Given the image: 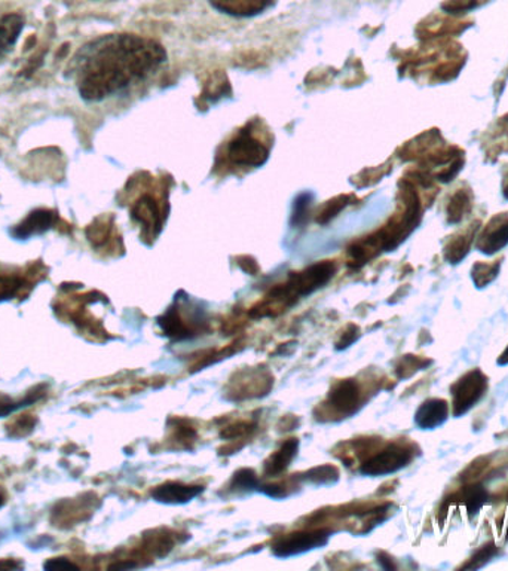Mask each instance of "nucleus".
Returning a JSON list of instances; mask_svg holds the SVG:
<instances>
[{
    "label": "nucleus",
    "mask_w": 508,
    "mask_h": 571,
    "mask_svg": "<svg viewBox=\"0 0 508 571\" xmlns=\"http://www.w3.org/2000/svg\"><path fill=\"white\" fill-rule=\"evenodd\" d=\"M497 554V548H495L494 545L489 546H483L481 550H477V554L474 555L473 558H471V561L469 564L464 566L465 570H476L481 569V567L485 566L487 561L491 560V558L494 557V555Z\"/></svg>",
    "instance_id": "nucleus-19"
},
{
    "label": "nucleus",
    "mask_w": 508,
    "mask_h": 571,
    "mask_svg": "<svg viewBox=\"0 0 508 571\" xmlns=\"http://www.w3.org/2000/svg\"><path fill=\"white\" fill-rule=\"evenodd\" d=\"M45 569L48 570H64V569H76L75 566L72 564V562L65 561L64 558H60V560H51L48 561L47 564H45Z\"/></svg>",
    "instance_id": "nucleus-22"
},
{
    "label": "nucleus",
    "mask_w": 508,
    "mask_h": 571,
    "mask_svg": "<svg viewBox=\"0 0 508 571\" xmlns=\"http://www.w3.org/2000/svg\"><path fill=\"white\" fill-rule=\"evenodd\" d=\"M508 244V215L497 216L493 219V222L489 223V227H486L485 234L479 240L477 248L479 251L486 253V255H494L498 251H501L503 247H506Z\"/></svg>",
    "instance_id": "nucleus-7"
},
{
    "label": "nucleus",
    "mask_w": 508,
    "mask_h": 571,
    "mask_svg": "<svg viewBox=\"0 0 508 571\" xmlns=\"http://www.w3.org/2000/svg\"><path fill=\"white\" fill-rule=\"evenodd\" d=\"M273 2L274 0H210L217 11L235 17H252L261 14Z\"/></svg>",
    "instance_id": "nucleus-11"
},
{
    "label": "nucleus",
    "mask_w": 508,
    "mask_h": 571,
    "mask_svg": "<svg viewBox=\"0 0 508 571\" xmlns=\"http://www.w3.org/2000/svg\"><path fill=\"white\" fill-rule=\"evenodd\" d=\"M24 284H26V279L19 275H11V272L0 275V300L14 296L16 292L22 291Z\"/></svg>",
    "instance_id": "nucleus-16"
},
{
    "label": "nucleus",
    "mask_w": 508,
    "mask_h": 571,
    "mask_svg": "<svg viewBox=\"0 0 508 571\" xmlns=\"http://www.w3.org/2000/svg\"><path fill=\"white\" fill-rule=\"evenodd\" d=\"M411 451L403 447L392 446L372 457L368 462L363 464L360 472L367 476H384L395 473L411 462Z\"/></svg>",
    "instance_id": "nucleus-5"
},
{
    "label": "nucleus",
    "mask_w": 508,
    "mask_h": 571,
    "mask_svg": "<svg viewBox=\"0 0 508 571\" xmlns=\"http://www.w3.org/2000/svg\"><path fill=\"white\" fill-rule=\"evenodd\" d=\"M0 503H2V501H0Z\"/></svg>",
    "instance_id": "nucleus-25"
},
{
    "label": "nucleus",
    "mask_w": 508,
    "mask_h": 571,
    "mask_svg": "<svg viewBox=\"0 0 508 571\" xmlns=\"http://www.w3.org/2000/svg\"><path fill=\"white\" fill-rule=\"evenodd\" d=\"M155 40L135 35H106L84 45L71 64L82 99L101 101L145 80L166 61Z\"/></svg>",
    "instance_id": "nucleus-1"
},
{
    "label": "nucleus",
    "mask_w": 508,
    "mask_h": 571,
    "mask_svg": "<svg viewBox=\"0 0 508 571\" xmlns=\"http://www.w3.org/2000/svg\"><path fill=\"white\" fill-rule=\"evenodd\" d=\"M228 157L233 165L257 167L268 158V149L253 134L244 132L229 143Z\"/></svg>",
    "instance_id": "nucleus-4"
},
{
    "label": "nucleus",
    "mask_w": 508,
    "mask_h": 571,
    "mask_svg": "<svg viewBox=\"0 0 508 571\" xmlns=\"http://www.w3.org/2000/svg\"><path fill=\"white\" fill-rule=\"evenodd\" d=\"M449 406L444 399H430L422 403L416 412V424L421 428H434L442 426L448 418Z\"/></svg>",
    "instance_id": "nucleus-12"
},
{
    "label": "nucleus",
    "mask_w": 508,
    "mask_h": 571,
    "mask_svg": "<svg viewBox=\"0 0 508 571\" xmlns=\"http://www.w3.org/2000/svg\"><path fill=\"white\" fill-rule=\"evenodd\" d=\"M204 491L199 485H184L179 483H168L161 485L152 493L154 499L161 501V503L180 505L188 503L195 497H198Z\"/></svg>",
    "instance_id": "nucleus-8"
},
{
    "label": "nucleus",
    "mask_w": 508,
    "mask_h": 571,
    "mask_svg": "<svg viewBox=\"0 0 508 571\" xmlns=\"http://www.w3.org/2000/svg\"><path fill=\"white\" fill-rule=\"evenodd\" d=\"M257 478L256 473L244 469L235 473V478H233L232 487L237 489H253L256 488Z\"/></svg>",
    "instance_id": "nucleus-20"
},
{
    "label": "nucleus",
    "mask_w": 508,
    "mask_h": 571,
    "mask_svg": "<svg viewBox=\"0 0 508 571\" xmlns=\"http://www.w3.org/2000/svg\"><path fill=\"white\" fill-rule=\"evenodd\" d=\"M486 387L487 379L481 370H471L462 377L453 387V414L460 417L476 405L485 393Z\"/></svg>",
    "instance_id": "nucleus-2"
},
{
    "label": "nucleus",
    "mask_w": 508,
    "mask_h": 571,
    "mask_svg": "<svg viewBox=\"0 0 508 571\" xmlns=\"http://www.w3.org/2000/svg\"><path fill=\"white\" fill-rule=\"evenodd\" d=\"M335 265L331 263H322L306 268L305 271L299 272L290 279L286 288L280 289L282 292H290L297 296H306L310 293L323 288L334 277Z\"/></svg>",
    "instance_id": "nucleus-3"
},
{
    "label": "nucleus",
    "mask_w": 508,
    "mask_h": 571,
    "mask_svg": "<svg viewBox=\"0 0 508 571\" xmlns=\"http://www.w3.org/2000/svg\"><path fill=\"white\" fill-rule=\"evenodd\" d=\"M24 28L23 15L10 12L0 15V61L10 54Z\"/></svg>",
    "instance_id": "nucleus-10"
},
{
    "label": "nucleus",
    "mask_w": 508,
    "mask_h": 571,
    "mask_svg": "<svg viewBox=\"0 0 508 571\" xmlns=\"http://www.w3.org/2000/svg\"><path fill=\"white\" fill-rule=\"evenodd\" d=\"M299 442L297 439L287 440L285 446L280 448L268 460V463L265 464V473L274 476L278 473L285 472L289 464L293 462L294 457L298 454Z\"/></svg>",
    "instance_id": "nucleus-14"
},
{
    "label": "nucleus",
    "mask_w": 508,
    "mask_h": 571,
    "mask_svg": "<svg viewBox=\"0 0 508 571\" xmlns=\"http://www.w3.org/2000/svg\"><path fill=\"white\" fill-rule=\"evenodd\" d=\"M23 402L15 403L14 401H11L10 398H7V396H0V417L2 415L10 414V412L19 410V408H22Z\"/></svg>",
    "instance_id": "nucleus-21"
},
{
    "label": "nucleus",
    "mask_w": 508,
    "mask_h": 571,
    "mask_svg": "<svg viewBox=\"0 0 508 571\" xmlns=\"http://www.w3.org/2000/svg\"><path fill=\"white\" fill-rule=\"evenodd\" d=\"M327 538H329V533H327L326 530H319V532L313 533L292 534V536L281 538V540L274 546V554L281 558L294 557V555L322 548V546L327 544Z\"/></svg>",
    "instance_id": "nucleus-6"
},
{
    "label": "nucleus",
    "mask_w": 508,
    "mask_h": 571,
    "mask_svg": "<svg viewBox=\"0 0 508 571\" xmlns=\"http://www.w3.org/2000/svg\"><path fill=\"white\" fill-rule=\"evenodd\" d=\"M504 194H506V197L508 198V178H506V182H504Z\"/></svg>",
    "instance_id": "nucleus-24"
},
{
    "label": "nucleus",
    "mask_w": 508,
    "mask_h": 571,
    "mask_svg": "<svg viewBox=\"0 0 508 571\" xmlns=\"http://www.w3.org/2000/svg\"><path fill=\"white\" fill-rule=\"evenodd\" d=\"M498 363H499V365H507V363H508V347L506 349V352H504L501 354V357H499Z\"/></svg>",
    "instance_id": "nucleus-23"
},
{
    "label": "nucleus",
    "mask_w": 508,
    "mask_h": 571,
    "mask_svg": "<svg viewBox=\"0 0 508 571\" xmlns=\"http://www.w3.org/2000/svg\"><path fill=\"white\" fill-rule=\"evenodd\" d=\"M487 493L482 487H473L465 493V506L470 515L477 513L479 509L486 503Z\"/></svg>",
    "instance_id": "nucleus-17"
},
{
    "label": "nucleus",
    "mask_w": 508,
    "mask_h": 571,
    "mask_svg": "<svg viewBox=\"0 0 508 571\" xmlns=\"http://www.w3.org/2000/svg\"><path fill=\"white\" fill-rule=\"evenodd\" d=\"M359 403V389L354 381L341 382L336 386V389L330 394V405H334L336 410L343 412H351L352 408H355Z\"/></svg>",
    "instance_id": "nucleus-13"
},
{
    "label": "nucleus",
    "mask_w": 508,
    "mask_h": 571,
    "mask_svg": "<svg viewBox=\"0 0 508 571\" xmlns=\"http://www.w3.org/2000/svg\"><path fill=\"white\" fill-rule=\"evenodd\" d=\"M56 222V211L45 209L32 211L20 226L15 227L12 234H14L16 239H27V236L43 234V232L48 231L49 228L55 227Z\"/></svg>",
    "instance_id": "nucleus-9"
},
{
    "label": "nucleus",
    "mask_w": 508,
    "mask_h": 571,
    "mask_svg": "<svg viewBox=\"0 0 508 571\" xmlns=\"http://www.w3.org/2000/svg\"><path fill=\"white\" fill-rule=\"evenodd\" d=\"M339 472L331 466H322L306 473V478L315 484H330L338 479Z\"/></svg>",
    "instance_id": "nucleus-18"
},
{
    "label": "nucleus",
    "mask_w": 508,
    "mask_h": 571,
    "mask_svg": "<svg viewBox=\"0 0 508 571\" xmlns=\"http://www.w3.org/2000/svg\"><path fill=\"white\" fill-rule=\"evenodd\" d=\"M158 206L154 199L145 197L137 203L134 209L135 219L141 220L143 226L152 227L158 222Z\"/></svg>",
    "instance_id": "nucleus-15"
}]
</instances>
